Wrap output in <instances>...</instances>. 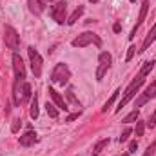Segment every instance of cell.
<instances>
[{
  "label": "cell",
  "instance_id": "8",
  "mask_svg": "<svg viewBox=\"0 0 156 156\" xmlns=\"http://www.w3.org/2000/svg\"><path fill=\"white\" fill-rule=\"evenodd\" d=\"M66 11H67V4L66 0L56 2L55 5H51V16L56 24H64L66 22Z\"/></svg>",
  "mask_w": 156,
  "mask_h": 156
},
{
  "label": "cell",
  "instance_id": "24",
  "mask_svg": "<svg viewBox=\"0 0 156 156\" xmlns=\"http://www.w3.org/2000/svg\"><path fill=\"white\" fill-rule=\"evenodd\" d=\"M131 133H133L131 129H125V131H123V133L120 134V138H118V142H120V144H122V142H127V138L131 136Z\"/></svg>",
  "mask_w": 156,
  "mask_h": 156
},
{
  "label": "cell",
  "instance_id": "35",
  "mask_svg": "<svg viewBox=\"0 0 156 156\" xmlns=\"http://www.w3.org/2000/svg\"><path fill=\"white\" fill-rule=\"evenodd\" d=\"M131 2H136V0H131Z\"/></svg>",
  "mask_w": 156,
  "mask_h": 156
},
{
  "label": "cell",
  "instance_id": "20",
  "mask_svg": "<svg viewBox=\"0 0 156 156\" xmlns=\"http://www.w3.org/2000/svg\"><path fill=\"white\" fill-rule=\"evenodd\" d=\"M45 111H47V115L49 118H58V109H56V105L55 104H45Z\"/></svg>",
  "mask_w": 156,
  "mask_h": 156
},
{
  "label": "cell",
  "instance_id": "23",
  "mask_svg": "<svg viewBox=\"0 0 156 156\" xmlns=\"http://www.w3.org/2000/svg\"><path fill=\"white\" fill-rule=\"evenodd\" d=\"M20 127H22V120H20V118L13 120V125H11V133H18V131H20Z\"/></svg>",
  "mask_w": 156,
  "mask_h": 156
},
{
  "label": "cell",
  "instance_id": "14",
  "mask_svg": "<svg viewBox=\"0 0 156 156\" xmlns=\"http://www.w3.org/2000/svg\"><path fill=\"white\" fill-rule=\"evenodd\" d=\"M156 40V24L151 27V31L145 35V40H144V44H142V49H140V53H144V51H147L149 47H151V44Z\"/></svg>",
  "mask_w": 156,
  "mask_h": 156
},
{
  "label": "cell",
  "instance_id": "9",
  "mask_svg": "<svg viewBox=\"0 0 156 156\" xmlns=\"http://www.w3.org/2000/svg\"><path fill=\"white\" fill-rule=\"evenodd\" d=\"M147 9H149V0H144V2H142V7H140L138 20H136V24H134V27H133V31H131V35H129V40H134L136 33H138V29H140V26H142V24H144V20H145Z\"/></svg>",
  "mask_w": 156,
  "mask_h": 156
},
{
  "label": "cell",
  "instance_id": "11",
  "mask_svg": "<svg viewBox=\"0 0 156 156\" xmlns=\"http://www.w3.org/2000/svg\"><path fill=\"white\" fill-rule=\"evenodd\" d=\"M13 69H15V78L16 80H24L26 78V67H24V60L18 53L13 55Z\"/></svg>",
  "mask_w": 156,
  "mask_h": 156
},
{
  "label": "cell",
  "instance_id": "18",
  "mask_svg": "<svg viewBox=\"0 0 156 156\" xmlns=\"http://www.w3.org/2000/svg\"><path fill=\"white\" fill-rule=\"evenodd\" d=\"M107 145H109V138H104V140H100V142H98V144L93 147V151H91V153H93V156H98L102 151H104V149H105V147H107Z\"/></svg>",
  "mask_w": 156,
  "mask_h": 156
},
{
  "label": "cell",
  "instance_id": "4",
  "mask_svg": "<svg viewBox=\"0 0 156 156\" xmlns=\"http://www.w3.org/2000/svg\"><path fill=\"white\" fill-rule=\"evenodd\" d=\"M111 64H113V56H111L107 51L100 53V56H98V69H96V80H98V82L104 80L105 73H107L109 67H111Z\"/></svg>",
  "mask_w": 156,
  "mask_h": 156
},
{
  "label": "cell",
  "instance_id": "1",
  "mask_svg": "<svg viewBox=\"0 0 156 156\" xmlns=\"http://www.w3.org/2000/svg\"><path fill=\"white\" fill-rule=\"evenodd\" d=\"M154 64H156L154 60H147V62L144 64V67L140 69L138 76H136L134 80H133V82H131V83H129V87H127V89H125V93H123V98H122V100L118 102V105H116V113H120V111H122V109H123V107H125V105H127V104H129V102L133 100V98H134V94H136V93L140 91V87L144 85V82H145V76H147V75H149V73L153 71Z\"/></svg>",
  "mask_w": 156,
  "mask_h": 156
},
{
  "label": "cell",
  "instance_id": "6",
  "mask_svg": "<svg viewBox=\"0 0 156 156\" xmlns=\"http://www.w3.org/2000/svg\"><path fill=\"white\" fill-rule=\"evenodd\" d=\"M4 40H5V45H7L9 49H13V51H16L18 45H20V35H18L16 29L11 27V26H5V27H4Z\"/></svg>",
  "mask_w": 156,
  "mask_h": 156
},
{
  "label": "cell",
  "instance_id": "25",
  "mask_svg": "<svg viewBox=\"0 0 156 156\" xmlns=\"http://www.w3.org/2000/svg\"><path fill=\"white\" fill-rule=\"evenodd\" d=\"M67 98H69V100H71V102H73L76 107H80V102L75 98V93H73V89H67Z\"/></svg>",
  "mask_w": 156,
  "mask_h": 156
},
{
  "label": "cell",
  "instance_id": "21",
  "mask_svg": "<svg viewBox=\"0 0 156 156\" xmlns=\"http://www.w3.org/2000/svg\"><path fill=\"white\" fill-rule=\"evenodd\" d=\"M140 116V113H138V109H134V111H131L127 116L123 118V123H131V122H134V120H138Z\"/></svg>",
  "mask_w": 156,
  "mask_h": 156
},
{
  "label": "cell",
  "instance_id": "32",
  "mask_svg": "<svg viewBox=\"0 0 156 156\" xmlns=\"http://www.w3.org/2000/svg\"><path fill=\"white\" fill-rule=\"evenodd\" d=\"M44 4H49V2H55V0H42Z\"/></svg>",
  "mask_w": 156,
  "mask_h": 156
},
{
  "label": "cell",
  "instance_id": "33",
  "mask_svg": "<svg viewBox=\"0 0 156 156\" xmlns=\"http://www.w3.org/2000/svg\"><path fill=\"white\" fill-rule=\"evenodd\" d=\"M89 2H91V4H96V2H100V0H89Z\"/></svg>",
  "mask_w": 156,
  "mask_h": 156
},
{
  "label": "cell",
  "instance_id": "28",
  "mask_svg": "<svg viewBox=\"0 0 156 156\" xmlns=\"http://www.w3.org/2000/svg\"><path fill=\"white\" fill-rule=\"evenodd\" d=\"M134 51H136V47H134V45H131V47H129V51H127L125 62H131V60H133V56H134Z\"/></svg>",
  "mask_w": 156,
  "mask_h": 156
},
{
  "label": "cell",
  "instance_id": "3",
  "mask_svg": "<svg viewBox=\"0 0 156 156\" xmlns=\"http://www.w3.org/2000/svg\"><path fill=\"white\" fill-rule=\"evenodd\" d=\"M69 78H71V71H69V67H67L66 64H56V66H55V69H53V73H51V80H53L55 83L66 85V83L69 82Z\"/></svg>",
  "mask_w": 156,
  "mask_h": 156
},
{
  "label": "cell",
  "instance_id": "29",
  "mask_svg": "<svg viewBox=\"0 0 156 156\" xmlns=\"http://www.w3.org/2000/svg\"><path fill=\"white\" fill-rule=\"evenodd\" d=\"M136 149H138V142L133 140V142L129 144V154H131V153H136Z\"/></svg>",
  "mask_w": 156,
  "mask_h": 156
},
{
  "label": "cell",
  "instance_id": "10",
  "mask_svg": "<svg viewBox=\"0 0 156 156\" xmlns=\"http://www.w3.org/2000/svg\"><path fill=\"white\" fill-rule=\"evenodd\" d=\"M156 96V80L154 82H151V85L138 96V100H136V104H134V107H142L145 102H149L151 98H154Z\"/></svg>",
  "mask_w": 156,
  "mask_h": 156
},
{
  "label": "cell",
  "instance_id": "17",
  "mask_svg": "<svg viewBox=\"0 0 156 156\" xmlns=\"http://www.w3.org/2000/svg\"><path fill=\"white\" fill-rule=\"evenodd\" d=\"M82 15H83V5H78L76 9H75V11L71 13V16H69V18H67L66 22H67L69 26H73V24L76 22V20H78V18H80V16H82Z\"/></svg>",
  "mask_w": 156,
  "mask_h": 156
},
{
  "label": "cell",
  "instance_id": "2",
  "mask_svg": "<svg viewBox=\"0 0 156 156\" xmlns=\"http://www.w3.org/2000/svg\"><path fill=\"white\" fill-rule=\"evenodd\" d=\"M31 98V85L24 80H15V87H13V100L15 105L18 107L20 104L27 102Z\"/></svg>",
  "mask_w": 156,
  "mask_h": 156
},
{
  "label": "cell",
  "instance_id": "19",
  "mask_svg": "<svg viewBox=\"0 0 156 156\" xmlns=\"http://www.w3.org/2000/svg\"><path fill=\"white\" fill-rule=\"evenodd\" d=\"M120 93H122V91H120V89H116V91L111 94V98H109V100L104 104V107H102V113H107V109H109V107H111V105L116 102V98H118V94H120Z\"/></svg>",
  "mask_w": 156,
  "mask_h": 156
},
{
  "label": "cell",
  "instance_id": "22",
  "mask_svg": "<svg viewBox=\"0 0 156 156\" xmlns=\"http://www.w3.org/2000/svg\"><path fill=\"white\" fill-rule=\"evenodd\" d=\"M144 133H145V123H144V122H136L134 134H136V136H144Z\"/></svg>",
  "mask_w": 156,
  "mask_h": 156
},
{
  "label": "cell",
  "instance_id": "7",
  "mask_svg": "<svg viewBox=\"0 0 156 156\" xmlns=\"http://www.w3.org/2000/svg\"><path fill=\"white\" fill-rule=\"evenodd\" d=\"M27 55H29V62H31V69H33V75L37 78L42 76V56H40V53L31 45V47H27Z\"/></svg>",
  "mask_w": 156,
  "mask_h": 156
},
{
  "label": "cell",
  "instance_id": "34",
  "mask_svg": "<svg viewBox=\"0 0 156 156\" xmlns=\"http://www.w3.org/2000/svg\"><path fill=\"white\" fill-rule=\"evenodd\" d=\"M122 156H129V153H123V154H122Z\"/></svg>",
  "mask_w": 156,
  "mask_h": 156
},
{
  "label": "cell",
  "instance_id": "12",
  "mask_svg": "<svg viewBox=\"0 0 156 156\" xmlns=\"http://www.w3.org/2000/svg\"><path fill=\"white\" fill-rule=\"evenodd\" d=\"M47 93H49V96L53 98L55 105H56V107H58L60 111H69V107H67V104L64 102V98L60 96V93H56V91H55L53 87H49V89H47Z\"/></svg>",
  "mask_w": 156,
  "mask_h": 156
},
{
  "label": "cell",
  "instance_id": "30",
  "mask_svg": "<svg viewBox=\"0 0 156 156\" xmlns=\"http://www.w3.org/2000/svg\"><path fill=\"white\" fill-rule=\"evenodd\" d=\"M78 116H80V111H78V113H75V115H69V116L66 118V122H73V120H76Z\"/></svg>",
  "mask_w": 156,
  "mask_h": 156
},
{
  "label": "cell",
  "instance_id": "13",
  "mask_svg": "<svg viewBox=\"0 0 156 156\" xmlns=\"http://www.w3.org/2000/svg\"><path fill=\"white\" fill-rule=\"evenodd\" d=\"M37 140H38V138H37V133L29 129L27 133H24V134L20 136V145H22V147H29V145H33Z\"/></svg>",
  "mask_w": 156,
  "mask_h": 156
},
{
  "label": "cell",
  "instance_id": "5",
  "mask_svg": "<svg viewBox=\"0 0 156 156\" xmlns=\"http://www.w3.org/2000/svg\"><path fill=\"white\" fill-rule=\"evenodd\" d=\"M89 44H94V45H102V40L98 35H94V33H91V31H87V33H83V35H80L78 38H75L71 42V45L73 47H85V45H89Z\"/></svg>",
  "mask_w": 156,
  "mask_h": 156
},
{
  "label": "cell",
  "instance_id": "15",
  "mask_svg": "<svg viewBox=\"0 0 156 156\" xmlns=\"http://www.w3.org/2000/svg\"><path fill=\"white\" fill-rule=\"evenodd\" d=\"M27 4H29V9H31L35 15H40V13L45 9V4H44L42 0H29Z\"/></svg>",
  "mask_w": 156,
  "mask_h": 156
},
{
  "label": "cell",
  "instance_id": "26",
  "mask_svg": "<svg viewBox=\"0 0 156 156\" xmlns=\"http://www.w3.org/2000/svg\"><path fill=\"white\" fill-rule=\"evenodd\" d=\"M154 151H156V140L149 145V147H147V151L144 153V156H153V154H154Z\"/></svg>",
  "mask_w": 156,
  "mask_h": 156
},
{
  "label": "cell",
  "instance_id": "31",
  "mask_svg": "<svg viewBox=\"0 0 156 156\" xmlns=\"http://www.w3.org/2000/svg\"><path fill=\"white\" fill-rule=\"evenodd\" d=\"M120 29H122V26H120V24H115V26H113V31H115V33H120Z\"/></svg>",
  "mask_w": 156,
  "mask_h": 156
},
{
  "label": "cell",
  "instance_id": "16",
  "mask_svg": "<svg viewBox=\"0 0 156 156\" xmlns=\"http://www.w3.org/2000/svg\"><path fill=\"white\" fill-rule=\"evenodd\" d=\"M29 115L33 120L38 118V94L35 93V96H31V109H29Z\"/></svg>",
  "mask_w": 156,
  "mask_h": 156
},
{
  "label": "cell",
  "instance_id": "27",
  "mask_svg": "<svg viewBox=\"0 0 156 156\" xmlns=\"http://www.w3.org/2000/svg\"><path fill=\"white\" fill-rule=\"evenodd\" d=\"M147 127L149 129H153V127H156V111L149 116V120H147Z\"/></svg>",
  "mask_w": 156,
  "mask_h": 156
}]
</instances>
